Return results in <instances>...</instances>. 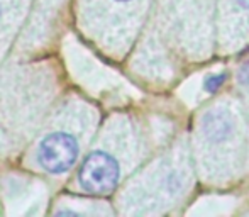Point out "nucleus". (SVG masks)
Segmentation results:
<instances>
[{"instance_id":"f257e3e1","label":"nucleus","mask_w":249,"mask_h":217,"mask_svg":"<svg viewBox=\"0 0 249 217\" xmlns=\"http://www.w3.org/2000/svg\"><path fill=\"white\" fill-rule=\"evenodd\" d=\"M248 127L243 102L234 97H222L200 112L192 153L205 183L226 185L246 171Z\"/></svg>"},{"instance_id":"f03ea898","label":"nucleus","mask_w":249,"mask_h":217,"mask_svg":"<svg viewBox=\"0 0 249 217\" xmlns=\"http://www.w3.org/2000/svg\"><path fill=\"white\" fill-rule=\"evenodd\" d=\"M154 27L151 75L168 82L181 59L203 61L212 54L213 0H160Z\"/></svg>"},{"instance_id":"7ed1b4c3","label":"nucleus","mask_w":249,"mask_h":217,"mask_svg":"<svg viewBox=\"0 0 249 217\" xmlns=\"http://www.w3.org/2000/svg\"><path fill=\"white\" fill-rule=\"evenodd\" d=\"M195 160L187 139L180 138L164 155L131 185L127 192V212L163 214L188 197L195 181Z\"/></svg>"},{"instance_id":"20e7f679","label":"nucleus","mask_w":249,"mask_h":217,"mask_svg":"<svg viewBox=\"0 0 249 217\" xmlns=\"http://www.w3.org/2000/svg\"><path fill=\"white\" fill-rule=\"evenodd\" d=\"M149 143L141 127L132 122L122 127L110 146L97 148L78 171V185L90 194H107L119 185L125 170L149 151Z\"/></svg>"},{"instance_id":"39448f33","label":"nucleus","mask_w":249,"mask_h":217,"mask_svg":"<svg viewBox=\"0 0 249 217\" xmlns=\"http://www.w3.org/2000/svg\"><path fill=\"white\" fill-rule=\"evenodd\" d=\"M217 41L224 54L249 46V0H219Z\"/></svg>"},{"instance_id":"423d86ee","label":"nucleus","mask_w":249,"mask_h":217,"mask_svg":"<svg viewBox=\"0 0 249 217\" xmlns=\"http://www.w3.org/2000/svg\"><path fill=\"white\" fill-rule=\"evenodd\" d=\"M78 153L80 143L75 134L54 131L41 139L37 145L36 160L44 171L51 175H61L75 164Z\"/></svg>"},{"instance_id":"0eeeda50","label":"nucleus","mask_w":249,"mask_h":217,"mask_svg":"<svg viewBox=\"0 0 249 217\" xmlns=\"http://www.w3.org/2000/svg\"><path fill=\"white\" fill-rule=\"evenodd\" d=\"M104 2L114 14L112 20L114 27H117L119 44L127 48L144 19L149 0H104Z\"/></svg>"},{"instance_id":"6e6552de","label":"nucleus","mask_w":249,"mask_h":217,"mask_svg":"<svg viewBox=\"0 0 249 217\" xmlns=\"http://www.w3.org/2000/svg\"><path fill=\"white\" fill-rule=\"evenodd\" d=\"M236 90L239 100L244 107L249 108V54L244 56L243 61L239 63L236 72Z\"/></svg>"},{"instance_id":"1a4fd4ad","label":"nucleus","mask_w":249,"mask_h":217,"mask_svg":"<svg viewBox=\"0 0 249 217\" xmlns=\"http://www.w3.org/2000/svg\"><path fill=\"white\" fill-rule=\"evenodd\" d=\"M227 80V73L226 72H219V73H210L205 76L203 80V92L205 93H217L219 89L224 85V82Z\"/></svg>"},{"instance_id":"9d476101","label":"nucleus","mask_w":249,"mask_h":217,"mask_svg":"<svg viewBox=\"0 0 249 217\" xmlns=\"http://www.w3.org/2000/svg\"><path fill=\"white\" fill-rule=\"evenodd\" d=\"M246 171H249V127H248V160H246Z\"/></svg>"}]
</instances>
